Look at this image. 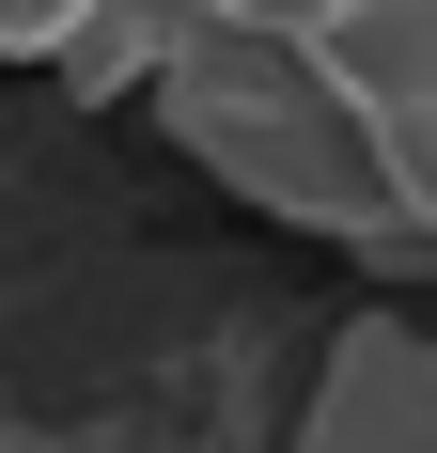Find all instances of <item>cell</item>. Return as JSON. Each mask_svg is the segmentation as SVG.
<instances>
[{"instance_id": "6", "label": "cell", "mask_w": 437, "mask_h": 453, "mask_svg": "<svg viewBox=\"0 0 437 453\" xmlns=\"http://www.w3.org/2000/svg\"><path fill=\"white\" fill-rule=\"evenodd\" d=\"M203 16H265V32H344V0H203Z\"/></svg>"}, {"instance_id": "5", "label": "cell", "mask_w": 437, "mask_h": 453, "mask_svg": "<svg viewBox=\"0 0 437 453\" xmlns=\"http://www.w3.org/2000/svg\"><path fill=\"white\" fill-rule=\"evenodd\" d=\"M79 16H94V0H0V63H63Z\"/></svg>"}, {"instance_id": "1", "label": "cell", "mask_w": 437, "mask_h": 453, "mask_svg": "<svg viewBox=\"0 0 437 453\" xmlns=\"http://www.w3.org/2000/svg\"><path fill=\"white\" fill-rule=\"evenodd\" d=\"M172 126L188 173H218L250 219L328 234V250H375V266H437L422 203H406V157L375 126V94L344 79L328 32H265V16H188V47L141 94Z\"/></svg>"}, {"instance_id": "3", "label": "cell", "mask_w": 437, "mask_h": 453, "mask_svg": "<svg viewBox=\"0 0 437 453\" xmlns=\"http://www.w3.org/2000/svg\"><path fill=\"white\" fill-rule=\"evenodd\" d=\"M344 79L375 94V126H391V157H406V203H422V234H437V0H344Z\"/></svg>"}, {"instance_id": "2", "label": "cell", "mask_w": 437, "mask_h": 453, "mask_svg": "<svg viewBox=\"0 0 437 453\" xmlns=\"http://www.w3.org/2000/svg\"><path fill=\"white\" fill-rule=\"evenodd\" d=\"M281 453H437V313H344Z\"/></svg>"}, {"instance_id": "4", "label": "cell", "mask_w": 437, "mask_h": 453, "mask_svg": "<svg viewBox=\"0 0 437 453\" xmlns=\"http://www.w3.org/2000/svg\"><path fill=\"white\" fill-rule=\"evenodd\" d=\"M188 16H203V0H94L79 32H63V63H47V79L79 94V110H94V94H157V63L188 47Z\"/></svg>"}]
</instances>
